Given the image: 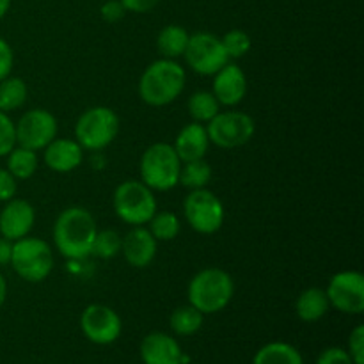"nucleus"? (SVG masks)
Here are the masks:
<instances>
[{
    "instance_id": "obj_26",
    "label": "nucleus",
    "mask_w": 364,
    "mask_h": 364,
    "mask_svg": "<svg viewBox=\"0 0 364 364\" xmlns=\"http://www.w3.org/2000/svg\"><path fill=\"white\" fill-rule=\"evenodd\" d=\"M188 114L196 123H210L220 112V103L210 91H198L188 98Z\"/></svg>"
},
{
    "instance_id": "obj_31",
    "label": "nucleus",
    "mask_w": 364,
    "mask_h": 364,
    "mask_svg": "<svg viewBox=\"0 0 364 364\" xmlns=\"http://www.w3.org/2000/svg\"><path fill=\"white\" fill-rule=\"evenodd\" d=\"M16 146V130L9 114L0 110V159L7 156V153Z\"/></svg>"
},
{
    "instance_id": "obj_23",
    "label": "nucleus",
    "mask_w": 364,
    "mask_h": 364,
    "mask_svg": "<svg viewBox=\"0 0 364 364\" xmlns=\"http://www.w3.org/2000/svg\"><path fill=\"white\" fill-rule=\"evenodd\" d=\"M38 151L21 148V146H14V148L7 153L6 169L9 171L16 180H28V178L34 176V173L38 171Z\"/></svg>"
},
{
    "instance_id": "obj_32",
    "label": "nucleus",
    "mask_w": 364,
    "mask_h": 364,
    "mask_svg": "<svg viewBox=\"0 0 364 364\" xmlns=\"http://www.w3.org/2000/svg\"><path fill=\"white\" fill-rule=\"evenodd\" d=\"M348 354L354 364H364V326H358L348 338Z\"/></svg>"
},
{
    "instance_id": "obj_2",
    "label": "nucleus",
    "mask_w": 364,
    "mask_h": 364,
    "mask_svg": "<svg viewBox=\"0 0 364 364\" xmlns=\"http://www.w3.org/2000/svg\"><path fill=\"white\" fill-rule=\"evenodd\" d=\"M187 75L174 59L149 64L139 80V96L151 107H166L183 92Z\"/></svg>"
},
{
    "instance_id": "obj_25",
    "label": "nucleus",
    "mask_w": 364,
    "mask_h": 364,
    "mask_svg": "<svg viewBox=\"0 0 364 364\" xmlns=\"http://www.w3.org/2000/svg\"><path fill=\"white\" fill-rule=\"evenodd\" d=\"M203 320H205V315L194 306H180L171 315V329L178 336H192L203 327Z\"/></svg>"
},
{
    "instance_id": "obj_36",
    "label": "nucleus",
    "mask_w": 364,
    "mask_h": 364,
    "mask_svg": "<svg viewBox=\"0 0 364 364\" xmlns=\"http://www.w3.org/2000/svg\"><path fill=\"white\" fill-rule=\"evenodd\" d=\"M124 13H127V9H124L119 0H107L102 9H100V14H102L103 21H107V23H116L124 16Z\"/></svg>"
},
{
    "instance_id": "obj_27",
    "label": "nucleus",
    "mask_w": 364,
    "mask_h": 364,
    "mask_svg": "<svg viewBox=\"0 0 364 364\" xmlns=\"http://www.w3.org/2000/svg\"><path fill=\"white\" fill-rule=\"evenodd\" d=\"M210 180H212V167L205 159L181 164L180 183L183 187L198 191V188H205Z\"/></svg>"
},
{
    "instance_id": "obj_18",
    "label": "nucleus",
    "mask_w": 364,
    "mask_h": 364,
    "mask_svg": "<svg viewBox=\"0 0 364 364\" xmlns=\"http://www.w3.org/2000/svg\"><path fill=\"white\" fill-rule=\"evenodd\" d=\"M210 139L206 134V127L201 123L192 121L191 124H185L176 135L173 148L176 155L180 156L181 164L192 162V160H201L205 159L208 153Z\"/></svg>"
},
{
    "instance_id": "obj_5",
    "label": "nucleus",
    "mask_w": 364,
    "mask_h": 364,
    "mask_svg": "<svg viewBox=\"0 0 364 364\" xmlns=\"http://www.w3.org/2000/svg\"><path fill=\"white\" fill-rule=\"evenodd\" d=\"M119 134V116L109 107H91L75 124V141L82 149L100 151L112 144Z\"/></svg>"
},
{
    "instance_id": "obj_35",
    "label": "nucleus",
    "mask_w": 364,
    "mask_h": 364,
    "mask_svg": "<svg viewBox=\"0 0 364 364\" xmlns=\"http://www.w3.org/2000/svg\"><path fill=\"white\" fill-rule=\"evenodd\" d=\"M14 64V53L9 43L4 38H0V80L7 78L11 75Z\"/></svg>"
},
{
    "instance_id": "obj_7",
    "label": "nucleus",
    "mask_w": 364,
    "mask_h": 364,
    "mask_svg": "<svg viewBox=\"0 0 364 364\" xmlns=\"http://www.w3.org/2000/svg\"><path fill=\"white\" fill-rule=\"evenodd\" d=\"M114 210L123 223L144 226L156 212L155 194L142 181H123L114 192Z\"/></svg>"
},
{
    "instance_id": "obj_17",
    "label": "nucleus",
    "mask_w": 364,
    "mask_h": 364,
    "mask_svg": "<svg viewBox=\"0 0 364 364\" xmlns=\"http://www.w3.org/2000/svg\"><path fill=\"white\" fill-rule=\"evenodd\" d=\"M121 252H123L124 259L130 263L132 267L137 269H144L149 263L155 259L156 256V240L148 228L144 226H134L130 233L123 238L121 244Z\"/></svg>"
},
{
    "instance_id": "obj_11",
    "label": "nucleus",
    "mask_w": 364,
    "mask_h": 364,
    "mask_svg": "<svg viewBox=\"0 0 364 364\" xmlns=\"http://www.w3.org/2000/svg\"><path fill=\"white\" fill-rule=\"evenodd\" d=\"M16 146L39 151L57 137V119L45 109L27 110L16 124Z\"/></svg>"
},
{
    "instance_id": "obj_12",
    "label": "nucleus",
    "mask_w": 364,
    "mask_h": 364,
    "mask_svg": "<svg viewBox=\"0 0 364 364\" xmlns=\"http://www.w3.org/2000/svg\"><path fill=\"white\" fill-rule=\"evenodd\" d=\"M329 304L345 315H361L364 311V276L345 270L331 277L326 290Z\"/></svg>"
},
{
    "instance_id": "obj_9",
    "label": "nucleus",
    "mask_w": 364,
    "mask_h": 364,
    "mask_svg": "<svg viewBox=\"0 0 364 364\" xmlns=\"http://www.w3.org/2000/svg\"><path fill=\"white\" fill-rule=\"evenodd\" d=\"M183 213L194 231L201 235H213L224 224V205L213 192L206 188L191 191L185 198Z\"/></svg>"
},
{
    "instance_id": "obj_29",
    "label": "nucleus",
    "mask_w": 364,
    "mask_h": 364,
    "mask_svg": "<svg viewBox=\"0 0 364 364\" xmlns=\"http://www.w3.org/2000/svg\"><path fill=\"white\" fill-rule=\"evenodd\" d=\"M121 244H123V238H121V235L117 231H98L95 237V242H92L91 255L102 259H112L121 252Z\"/></svg>"
},
{
    "instance_id": "obj_40",
    "label": "nucleus",
    "mask_w": 364,
    "mask_h": 364,
    "mask_svg": "<svg viewBox=\"0 0 364 364\" xmlns=\"http://www.w3.org/2000/svg\"><path fill=\"white\" fill-rule=\"evenodd\" d=\"M9 7H11V0H0V20L6 16L7 11H9Z\"/></svg>"
},
{
    "instance_id": "obj_14",
    "label": "nucleus",
    "mask_w": 364,
    "mask_h": 364,
    "mask_svg": "<svg viewBox=\"0 0 364 364\" xmlns=\"http://www.w3.org/2000/svg\"><path fill=\"white\" fill-rule=\"evenodd\" d=\"M36 223V212L25 199H9L0 212V237L11 242L28 237Z\"/></svg>"
},
{
    "instance_id": "obj_3",
    "label": "nucleus",
    "mask_w": 364,
    "mask_h": 364,
    "mask_svg": "<svg viewBox=\"0 0 364 364\" xmlns=\"http://www.w3.org/2000/svg\"><path fill=\"white\" fill-rule=\"evenodd\" d=\"M235 294V283L228 272L208 267L196 274L188 283V304L203 315H213L226 308Z\"/></svg>"
},
{
    "instance_id": "obj_13",
    "label": "nucleus",
    "mask_w": 364,
    "mask_h": 364,
    "mask_svg": "<svg viewBox=\"0 0 364 364\" xmlns=\"http://www.w3.org/2000/svg\"><path fill=\"white\" fill-rule=\"evenodd\" d=\"M80 329L91 343L110 345L121 336L123 323L112 308L103 304H91L82 313Z\"/></svg>"
},
{
    "instance_id": "obj_16",
    "label": "nucleus",
    "mask_w": 364,
    "mask_h": 364,
    "mask_svg": "<svg viewBox=\"0 0 364 364\" xmlns=\"http://www.w3.org/2000/svg\"><path fill=\"white\" fill-rule=\"evenodd\" d=\"M213 96L224 107H235L247 95V77L237 64L220 68L213 78Z\"/></svg>"
},
{
    "instance_id": "obj_22",
    "label": "nucleus",
    "mask_w": 364,
    "mask_h": 364,
    "mask_svg": "<svg viewBox=\"0 0 364 364\" xmlns=\"http://www.w3.org/2000/svg\"><path fill=\"white\" fill-rule=\"evenodd\" d=\"M252 364H304L302 355L294 345L284 341H274L256 352Z\"/></svg>"
},
{
    "instance_id": "obj_1",
    "label": "nucleus",
    "mask_w": 364,
    "mask_h": 364,
    "mask_svg": "<svg viewBox=\"0 0 364 364\" xmlns=\"http://www.w3.org/2000/svg\"><path fill=\"white\" fill-rule=\"evenodd\" d=\"M98 228L89 210L71 206L60 212L53 224V244L57 251L68 259H84L91 256Z\"/></svg>"
},
{
    "instance_id": "obj_28",
    "label": "nucleus",
    "mask_w": 364,
    "mask_h": 364,
    "mask_svg": "<svg viewBox=\"0 0 364 364\" xmlns=\"http://www.w3.org/2000/svg\"><path fill=\"white\" fill-rule=\"evenodd\" d=\"M148 224L149 233L156 242H171L180 233V219L173 212H155Z\"/></svg>"
},
{
    "instance_id": "obj_30",
    "label": "nucleus",
    "mask_w": 364,
    "mask_h": 364,
    "mask_svg": "<svg viewBox=\"0 0 364 364\" xmlns=\"http://www.w3.org/2000/svg\"><path fill=\"white\" fill-rule=\"evenodd\" d=\"M220 41H223V46L230 59H240L251 50V38H249L247 32L240 31V28L226 32V36Z\"/></svg>"
},
{
    "instance_id": "obj_33",
    "label": "nucleus",
    "mask_w": 364,
    "mask_h": 364,
    "mask_svg": "<svg viewBox=\"0 0 364 364\" xmlns=\"http://www.w3.org/2000/svg\"><path fill=\"white\" fill-rule=\"evenodd\" d=\"M316 364H354L350 354L340 347H329L318 355Z\"/></svg>"
},
{
    "instance_id": "obj_39",
    "label": "nucleus",
    "mask_w": 364,
    "mask_h": 364,
    "mask_svg": "<svg viewBox=\"0 0 364 364\" xmlns=\"http://www.w3.org/2000/svg\"><path fill=\"white\" fill-rule=\"evenodd\" d=\"M7 299V283L6 279H4V276L0 274V308H2V304L6 302Z\"/></svg>"
},
{
    "instance_id": "obj_4",
    "label": "nucleus",
    "mask_w": 364,
    "mask_h": 364,
    "mask_svg": "<svg viewBox=\"0 0 364 364\" xmlns=\"http://www.w3.org/2000/svg\"><path fill=\"white\" fill-rule=\"evenodd\" d=\"M181 160L166 142L149 146L141 159V181L153 192H166L180 183Z\"/></svg>"
},
{
    "instance_id": "obj_38",
    "label": "nucleus",
    "mask_w": 364,
    "mask_h": 364,
    "mask_svg": "<svg viewBox=\"0 0 364 364\" xmlns=\"http://www.w3.org/2000/svg\"><path fill=\"white\" fill-rule=\"evenodd\" d=\"M11 256H13V242L0 237V267L9 265Z\"/></svg>"
},
{
    "instance_id": "obj_20",
    "label": "nucleus",
    "mask_w": 364,
    "mask_h": 364,
    "mask_svg": "<svg viewBox=\"0 0 364 364\" xmlns=\"http://www.w3.org/2000/svg\"><path fill=\"white\" fill-rule=\"evenodd\" d=\"M331 304L327 299L326 290L322 288H308L299 295L297 302H295V311L302 322H318L320 318L327 315Z\"/></svg>"
},
{
    "instance_id": "obj_8",
    "label": "nucleus",
    "mask_w": 364,
    "mask_h": 364,
    "mask_svg": "<svg viewBox=\"0 0 364 364\" xmlns=\"http://www.w3.org/2000/svg\"><path fill=\"white\" fill-rule=\"evenodd\" d=\"M205 127L210 142L223 149H233L247 144L256 130L255 119L240 110L219 112Z\"/></svg>"
},
{
    "instance_id": "obj_37",
    "label": "nucleus",
    "mask_w": 364,
    "mask_h": 364,
    "mask_svg": "<svg viewBox=\"0 0 364 364\" xmlns=\"http://www.w3.org/2000/svg\"><path fill=\"white\" fill-rule=\"evenodd\" d=\"M123 7L130 13H149L160 4V0H119Z\"/></svg>"
},
{
    "instance_id": "obj_24",
    "label": "nucleus",
    "mask_w": 364,
    "mask_h": 364,
    "mask_svg": "<svg viewBox=\"0 0 364 364\" xmlns=\"http://www.w3.org/2000/svg\"><path fill=\"white\" fill-rule=\"evenodd\" d=\"M27 84L18 77H7L0 80V110L6 114L23 107L27 102Z\"/></svg>"
},
{
    "instance_id": "obj_15",
    "label": "nucleus",
    "mask_w": 364,
    "mask_h": 364,
    "mask_svg": "<svg viewBox=\"0 0 364 364\" xmlns=\"http://www.w3.org/2000/svg\"><path fill=\"white\" fill-rule=\"evenodd\" d=\"M141 359L144 364H187L180 343L166 333H151L142 340Z\"/></svg>"
},
{
    "instance_id": "obj_19",
    "label": "nucleus",
    "mask_w": 364,
    "mask_h": 364,
    "mask_svg": "<svg viewBox=\"0 0 364 364\" xmlns=\"http://www.w3.org/2000/svg\"><path fill=\"white\" fill-rule=\"evenodd\" d=\"M84 159V149L75 139H53L45 148V164L55 173H71Z\"/></svg>"
},
{
    "instance_id": "obj_10",
    "label": "nucleus",
    "mask_w": 364,
    "mask_h": 364,
    "mask_svg": "<svg viewBox=\"0 0 364 364\" xmlns=\"http://www.w3.org/2000/svg\"><path fill=\"white\" fill-rule=\"evenodd\" d=\"M188 66L199 75H215L230 63L223 41L212 32H196L188 38L183 53Z\"/></svg>"
},
{
    "instance_id": "obj_21",
    "label": "nucleus",
    "mask_w": 364,
    "mask_h": 364,
    "mask_svg": "<svg viewBox=\"0 0 364 364\" xmlns=\"http://www.w3.org/2000/svg\"><path fill=\"white\" fill-rule=\"evenodd\" d=\"M188 38H191V34L183 27L174 23L167 25L159 32L156 46H159V52L162 53L164 59H176V57H181L185 53Z\"/></svg>"
},
{
    "instance_id": "obj_34",
    "label": "nucleus",
    "mask_w": 364,
    "mask_h": 364,
    "mask_svg": "<svg viewBox=\"0 0 364 364\" xmlns=\"http://www.w3.org/2000/svg\"><path fill=\"white\" fill-rule=\"evenodd\" d=\"M16 178L7 169L0 167V203H7L16 196Z\"/></svg>"
},
{
    "instance_id": "obj_6",
    "label": "nucleus",
    "mask_w": 364,
    "mask_h": 364,
    "mask_svg": "<svg viewBox=\"0 0 364 364\" xmlns=\"http://www.w3.org/2000/svg\"><path fill=\"white\" fill-rule=\"evenodd\" d=\"M11 267L14 272L28 283H41L53 269V255L48 242L41 238L23 237L13 242Z\"/></svg>"
}]
</instances>
